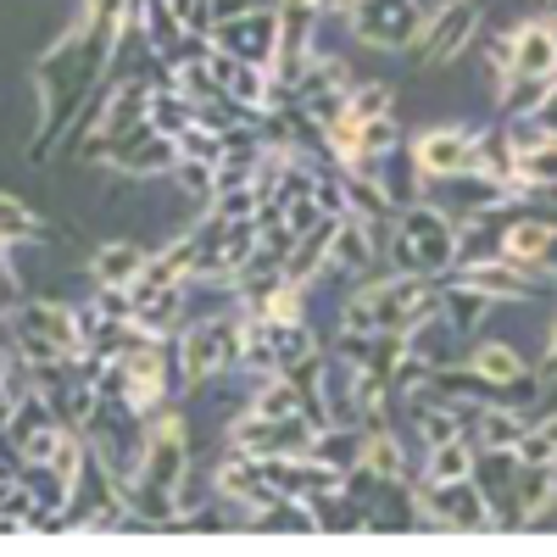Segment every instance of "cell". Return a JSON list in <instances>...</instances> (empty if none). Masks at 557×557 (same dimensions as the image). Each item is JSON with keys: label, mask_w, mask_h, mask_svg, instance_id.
Masks as SVG:
<instances>
[{"label": "cell", "mask_w": 557, "mask_h": 557, "mask_svg": "<svg viewBox=\"0 0 557 557\" xmlns=\"http://www.w3.org/2000/svg\"><path fill=\"white\" fill-rule=\"evenodd\" d=\"M469 368H480V374L491 380V385H502V391H519V385H546L535 368L524 362V351L513 346V341H480L474 351H469Z\"/></svg>", "instance_id": "cell-18"}, {"label": "cell", "mask_w": 557, "mask_h": 557, "mask_svg": "<svg viewBox=\"0 0 557 557\" xmlns=\"http://www.w3.org/2000/svg\"><path fill=\"white\" fill-rule=\"evenodd\" d=\"M519 457H524V462H557V412L524 430V441H519Z\"/></svg>", "instance_id": "cell-35"}, {"label": "cell", "mask_w": 557, "mask_h": 557, "mask_svg": "<svg viewBox=\"0 0 557 557\" xmlns=\"http://www.w3.org/2000/svg\"><path fill=\"white\" fill-rule=\"evenodd\" d=\"M480 462L474 435H451L441 446H424V480H469Z\"/></svg>", "instance_id": "cell-26"}, {"label": "cell", "mask_w": 557, "mask_h": 557, "mask_svg": "<svg viewBox=\"0 0 557 557\" xmlns=\"http://www.w3.org/2000/svg\"><path fill=\"white\" fill-rule=\"evenodd\" d=\"M134 323L146 335H157V341L178 335V323H184V285H173V290H134Z\"/></svg>", "instance_id": "cell-23"}, {"label": "cell", "mask_w": 557, "mask_h": 557, "mask_svg": "<svg viewBox=\"0 0 557 557\" xmlns=\"http://www.w3.org/2000/svg\"><path fill=\"white\" fill-rule=\"evenodd\" d=\"M312 457L330 462V469H341V474L362 469V430H357V424H330V430H318Z\"/></svg>", "instance_id": "cell-27"}, {"label": "cell", "mask_w": 557, "mask_h": 557, "mask_svg": "<svg viewBox=\"0 0 557 557\" xmlns=\"http://www.w3.org/2000/svg\"><path fill=\"white\" fill-rule=\"evenodd\" d=\"M513 78H557V12L513 23Z\"/></svg>", "instance_id": "cell-16"}, {"label": "cell", "mask_w": 557, "mask_h": 557, "mask_svg": "<svg viewBox=\"0 0 557 557\" xmlns=\"http://www.w3.org/2000/svg\"><path fill=\"white\" fill-rule=\"evenodd\" d=\"M451 278L485 290L496 307H502V301H535V296L557 290V273H530V268H519V262H507L502 251H496V257H462Z\"/></svg>", "instance_id": "cell-10"}, {"label": "cell", "mask_w": 557, "mask_h": 557, "mask_svg": "<svg viewBox=\"0 0 557 557\" xmlns=\"http://www.w3.org/2000/svg\"><path fill=\"white\" fill-rule=\"evenodd\" d=\"M362 469H368V474H380V480H412V462H407L401 441L391 435V424L362 430Z\"/></svg>", "instance_id": "cell-25"}, {"label": "cell", "mask_w": 557, "mask_h": 557, "mask_svg": "<svg viewBox=\"0 0 557 557\" xmlns=\"http://www.w3.org/2000/svg\"><path fill=\"white\" fill-rule=\"evenodd\" d=\"M519 474H524L519 446H480L474 480H480V491H485V496H491V507H496V530H519V519H513Z\"/></svg>", "instance_id": "cell-15"}, {"label": "cell", "mask_w": 557, "mask_h": 557, "mask_svg": "<svg viewBox=\"0 0 557 557\" xmlns=\"http://www.w3.org/2000/svg\"><path fill=\"white\" fill-rule=\"evenodd\" d=\"M535 117H541V123H546V128L557 134V78H552V89H546V101L535 107Z\"/></svg>", "instance_id": "cell-38"}, {"label": "cell", "mask_w": 557, "mask_h": 557, "mask_svg": "<svg viewBox=\"0 0 557 557\" xmlns=\"http://www.w3.org/2000/svg\"><path fill=\"white\" fill-rule=\"evenodd\" d=\"M251 312H262L268 323H307V285H296V278H278L262 301H251Z\"/></svg>", "instance_id": "cell-30"}, {"label": "cell", "mask_w": 557, "mask_h": 557, "mask_svg": "<svg viewBox=\"0 0 557 557\" xmlns=\"http://www.w3.org/2000/svg\"><path fill=\"white\" fill-rule=\"evenodd\" d=\"M146 262H151L146 246H134V240H107L96 257H89V278H96V285H112V290H134L139 278H146Z\"/></svg>", "instance_id": "cell-19"}, {"label": "cell", "mask_w": 557, "mask_h": 557, "mask_svg": "<svg viewBox=\"0 0 557 557\" xmlns=\"http://www.w3.org/2000/svg\"><path fill=\"white\" fill-rule=\"evenodd\" d=\"M351 12H357V0H318V17H346L351 23Z\"/></svg>", "instance_id": "cell-39"}, {"label": "cell", "mask_w": 557, "mask_h": 557, "mask_svg": "<svg viewBox=\"0 0 557 557\" xmlns=\"http://www.w3.org/2000/svg\"><path fill=\"white\" fill-rule=\"evenodd\" d=\"M519 190H557V134L546 139L541 151L519 157Z\"/></svg>", "instance_id": "cell-31"}, {"label": "cell", "mask_w": 557, "mask_h": 557, "mask_svg": "<svg viewBox=\"0 0 557 557\" xmlns=\"http://www.w3.org/2000/svg\"><path fill=\"white\" fill-rule=\"evenodd\" d=\"M273 7H290V12H301V7H318V0H273Z\"/></svg>", "instance_id": "cell-40"}, {"label": "cell", "mask_w": 557, "mask_h": 557, "mask_svg": "<svg viewBox=\"0 0 557 557\" xmlns=\"http://www.w3.org/2000/svg\"><path fill=\"white\" fill-rule=\"evenodd\" d=\"M240 362V307L235 312H218V318H196L173 335V374L178 391H196L218 374Z\"/></svg>", "instance_id": "cell-5"}, {"label": "cell", "mask_w": 557, "mask_h": 557, "mask_svg": "<svg viewBox=\"0 0 557 557\" xmlns=\"http://www.w3.org/2000/svg\"><path fill=\"white\" fill-rule=\"evenodd\" d=\"M251 412H262V418H296V412H307V407H301V385L285 380V374L257 380V391H251Z\"/></svg>", "instance_id": "cell-29"}, {"label": "cell", "mask_w": 557, "mask_h": 557, "mask_svg": "<svg viewBox=\"0 0 557 557\" xmlns=\"http://www.w3.org/2000/svg\"><path fill=\"white\" fill-rule=\"evenodd\" d=\"M207 45H218V51L240 57V62H257V67L273 73V57H278V7H273V0H257V7L212 23Z\"/></svg>", "instance_id": "cell-9"}, {"label": "cell", "mask_w": 557, "mask_h": 557, "mask_svg": "<svg viewBox=\"0 0 557 557\" xmlns=\"http://www.w3.org/2000/svg\"><path fill=\"white\" fill-rule=\"evenodd\" d=\"M430 28L424 0H357L351 12V34L368 51H412Z\"/></svg>", "instance_id": "cell-8"}, {"label": "cell", "mask_w": 557, "mask_h": 557, "mask_svg": "<svg viewBox=\"0 0 557 557\" xmlns=\"http://www.w3.org/2000/svg\"><path fill=\"white\" fill-rule=\"evenodd\" d=\"M396 151H401V123H396L391 112H385V117H368V123H362V157H357L351 168H357V173H380V162L396 157Z\"/></svg>", "instance_id": "cell-28"}, {"label": "cell", "mask_w": 557, "mask_h": 557, "mask_svg": "<svg viewBox=\"0 0 557 557\" xmlns=\"http://www.w3.org/2000/svg\"><path fill=\"white\" fill-rule=\"evenodd\" d=\"M474 34H480V7H474V0H441V12L430 17L424 39L412 45V62L424 67V73L451 67L474 45Z\"/></svg>", "instance_id": "cell-11"}, {"label": "cell", "mask_w": 557, "mask_h": 557, "mask_svg": "<svg viewBox=\"0 0 557 557\" xmlns=\"http://www.w3.org/2000/svg\"><path fill=\"white\" fill-rule=\"evenodd\" d=\"M391 273H418V278H446L462 262V223L441 212L435 201H412L396 212L391 228Z\"/></svg>", "instance_id": "cell-4"}, {"label": "cell", "mask_w": 557, "mask_h": 557, "mask_svg": "<svg viewBox=\"0 0 557 557\" xmlns=\"http://www.w3.org/2000/svg\"><path fill=\"white\" fill-rule=\"evenodd\" d=\"M513 212L519 218H507L502 223V240H496V251L507 257V262H519V268H530V273H552V251H557V228L541 218V212H530V207H519L513 201Z\"/></svg>", "instance_id": "cell-14"}, {"label": "cell", "mask_w": 557, "mask_h": 557, "mask_svg": "<svg viewBox=\"0 0 557 557\" xmlns=\"http://www.w3.org/2000/svg\"><path fill=\"white\" fill-rule=\"evenodd\" d=\"M424 201H435L441 212H451L462 228H480V223H491L496 212H507V207L519 201V184L469 168V173H451V178H430Z\"/></svg>", "instance_id": "cell-6"}, {"label": "cell", "mask_w": 557, "mask_h": 557, "mask_svg": "<svg viewBox=\"0 0 557 557\" xmlns=\"http://www.w3.org/2000/svg\"><path fill=\"white\" fill-rule=\"evenodd\" d=\"M335 223L341 218H318L307 235L290 246L285 257V278H296V285H312L318 273H330V240H335Z\"/></svg>", "instance_id": "cell-20"}, {"label": "cell", "mask_w": 557, "mask_h": 557, "mask_svg": "<svg viewBox=\"0 0 557 557\" xmlns=\"http://www.w3.org/2000/svg\"><path fill=\"white\" fill-rule=\"evenodd\" d=\"M546 507H557V462H524L519 496H513V519L519 524H541Z\"/></svg>", "instance_id": "cell-22"}, {"label": "cell", "mask_w": 557, "mask_h": 557, "mask_svg": "<svg viewBox=\"0 0 557 557\" xmlns=\"http://www.w3.org/2000/svg\"><path fill=\"white\" fill-rule=\"evenodd\" d=\"M168 178H173L190 201H201V207H212V196H218V168H212V162H190V157H178V168H173Z\"/></svg>", "instance_id": "cell-33"}, {"label": "cell", "mask_w": 557, "mask_h": 557, "mask_svg": "<svg viewBox=\"0 0 557 557\" xmlns=\"http://www.w3.org/2000/svg\"><path fill=\"white\" fill-rule=\"evenodd\" d=\"M385 257V240H380V228H368L362 218H341L335 223V240H330V273H368V268H374Z\"/></svg>", "instance_id": "cell-17"}, {"label": "cell", "mask_w": 557, "mask_h": 557, "mask_svg": "<svg viewBox=\"0 0 557 557\" xmlns=\"http://www.w3.org/2000/svg\"><path fill=\"white\" fill-rule=\"evenodd\" d=\"M7 346L28 368L89 362V351H96L84 312H73L67 301H51V296H23L17 307H7Z\"/></svg>", "instance_id": "cell-2"}, {"label": "cell", "mask_w": 557, "mask_h": 557, "mask_svg": "<svg viewBox=\"0 0 557 557\" xmlns=\"http://www.w3.org/2000/svg\"><path fill=\"white\" fill-rule=\"evenodd\" d=\"M530 430V418L519 407H502V401H485V407H469V435L474 446H519Z\"/></svg>", "instance_id": "cell-21"}, {"label": "cell", "mask_w": 557, "mask_h": 557, "mask_svg": "<svg viewBox=\"0 0 557 557\" xmlns=\"http://www.w3.org/2000/svg\"><path fill=\"white\" fill-rule=\"evenodd\" d=\"M480 57H485V67H491V84L502 89L507 78H513V28H502V34H491V39L480 45Z\"/></svg>", "instance_id": "cell-36"}, {"label": "cell", "mask_w": 557, "mask_h": 557, "mask_svg": "<svg viewBox=\"0 0 557 557\" xmlns=\"http://www.w3.org/2000/svg\"><path fill=\"white\" fill-rule=\"evenodd\" d=\"M396 107V96H391V84H380V78H357V89H351V112L368 123V117H385Z\"/></svg>", "instance_id": "cell-34"}, {"label": "cell", "mask_w": 557, "mask_h": 557, "mask_svg": "<svg viewBox=\"0 0 557 557\" xmlns=\"http://www.w3.org/2000/svg\"><path fill=\"white\" fill-rule=\"evenodd\" d=\"M412 162L424 168V178H451V173H469L474 151H480V128H462V123H430L407 139Z\"/></svg>", "instance_id": "cell-13"}, {"label": "cell", "mask_w": 557, "mask_h": 557, "mask_svg": "<svg viewBox=\"0 0 557 557\" xmlns=\"http://www.w3.org/2000/svg\"><path fill=\"white\" fill-rule=\"evenodd\" d=\"M441 278H418V273H391V278H374L346 296L341 307V330H357V335H407L418 330L424 318L441 312Z\"/></svg>", "instance_id": "cell-3"}, {"label": "cell", "mask_w": 557, "mask_h": 557, "mask_svg": "<svg viewBox=\"0 0 557 557\" xmlns=\"http://www.w3.org/2000/svg\"><path fill=\"white\" fill-rule=\"evenodd\" d=\"M491 296L485 290H474V285H462V278H451V285L441 290V312H446V323L462 335V341H474L480 335V323L491 318Z\"/></svg>", "instance_id": "cell-24"}, {"label": "cell", "mask_w": 557, "mask_h": 557, "mask_svg": "<svg viewBox=\"0 0 557 557\" xmlns=\"http://www.w3.org/2000/svg\"><path fill=\"white\" fill-rule=\"evenodd\" d=\"M535 374H541L546 385H557V323H552V335H546V357H541Z\"/></svg>", "instance_id": "cell-37"}, {"label": "cell", "mask_w": 557, "mask_h": 557, "mask_svg": "<svg viewBox=\"0 0 557 557\" xmlns=\"http://www.w3.org/2000/svg\"><path fill=\"white\" fill-rule=\"evenodd\" d=\"M107 168L123 173V178H157V173H173V168H178V139L162 134L157 123H134V128H123L112 146H107Z\"/></svg>", "instance_id": "cell-12"}, {"label": "cell", "mask_w": 557, "mask_h": 557, "mask_svg": "<svg viewBox=\"0 0 557 557\" xmlns=\"http://www.w3.org/2000/svg\"><path fill=\"white\" fill-rule=\"evenodd\" d=\"M418 502H424V519L430 530H496V507L480 491V480H424L412 474Z\"/></svg>", "instance_id": "cell-7"}, {"label": "cell", "mask_w": 557, "mask_h": 557, "mask_svg": "<svg viewBox=\"0 0 557 557\" xmlns=\"http://www.w3.org/2000/svg\"><path fill=\"white\" fill-rule=\"evenodd\" d=\"M123 34L96 28L89 17L73 12L67 34H57L34 62V96H39V128L28 139V162H45L73 128V117L89 112V101L101 96V84L112 78Z\"/></svg>", "instance_id": "cell-1"}, {"label": "cell", "mask_w": 557, "mask_h": 557, "mask_svg": "<svg viewBox=\"0 0 557 557\" xmlns=\"http://www.w3.org/2000/svg\"><path fill=\"white\" fill-rule=\"evenodd\" d=\"M0 223H7V246H17V251L51 235V228H45V218H39V212H28V201H23V196H7V218H0Z\"/></svg>", "instance_id": "cell-32"}]
</instances>
